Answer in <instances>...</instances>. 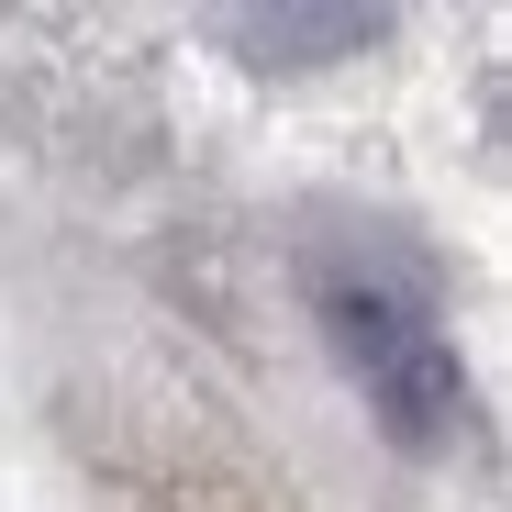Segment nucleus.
<instances>
[{"mask_svg":"<svg viewBox=\"0 0 512 512\" xmlns=\"http://www.w3.org/2000/svg\"><path fill=\"white\" fill-rule=\"evenodd\" d=\"M323 334H334V357L357 368L368 412L390 423L412 457H435V446H457V435H468V368H457L446 334L423 323V301H412V290L334 279V290H323Z\"/></svg>","mask_w":512,"mask_h":512,"instance_id":"obj_1","label":"nucleus"},{"mask_svg":"<svg viewBox=\"0 0 512 512\" xmlns=\"http://www.w3.org/2000/svg\"><path fill=\"white\" fill-rule=\"evenodd\" d=\"M390 23L379 12H234V45L256 56V67H312V56H357V45H379Z\"/></svg>","mask_w":512,"mask_h":512,"instance_id":"obj_2","label":"nucleus"}]
</instances>
